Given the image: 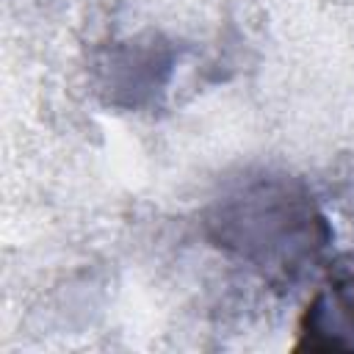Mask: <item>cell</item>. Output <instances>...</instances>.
<instances>
[{
	"label": "cell",
	"mask_w": 354,
	"mask_h": 354,
	"mask_svg": "<svg viewBox=\"0 0 354 354\" xmlns=\"http://www.w3.org/2000/svg\"><path fill=\"white\" fill-rule=\"evenodd\" d=\"M207 232L271 285H296L332 243L310 191L285 174H243L213 199Z\"/></svg>",
	"instance_id": "1"
},
{
	"label": "cell",
	"mask_w": 354,
	"mask_h": 354,
	"mask_svg": "<svg viewBox=\"0 0 354 354\" xmlns=\"http://www.w3.org/2000/svg\"><path fill=\"white\" fill-rule=\"evenodd\" d=\"M296 348H354V274L324 282L307 301Z\"/></svg>",
	"instance_id": "2"
}]
</instances>
